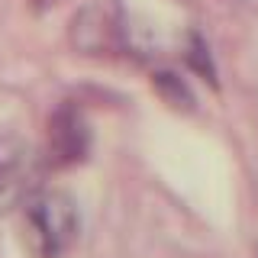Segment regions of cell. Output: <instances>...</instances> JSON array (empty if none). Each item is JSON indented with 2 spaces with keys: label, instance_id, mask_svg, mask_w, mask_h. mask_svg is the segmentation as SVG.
Returning a JSON list of instances; mask_svg holds the SVG:
<instances>
[{
  "label": "cell",
  "instance_id": "cell-1",
  "mask_svg": "<svg viewBox=\"0 0 258 258\" xmlns=\"http://www.w3.org/2000/svg\"><path fill=\"white\" fill-rule=\"evenodd\" d=\"M26 242L36 258H61L78 239V207L64 190H42L26 200Z\"/></svg>",
  "mask_w": 258,
  "mask_h": 258
},
{
  "label": "cell",
  "instance_id": "cell-2",
  "mask_svg": "<svg viewBox=\"0 0 258 258\" xmlns=\"http://www.w3.org/2000/svg\"><path fill=\"white\" fill-rule=\"evenodd\" d=\"M48 155L61 168H75L91 155V126L71 103H61L48 119Z\"/></svg>",
  "mask_w": 258,
  "mask_h": 258
},
{
  "label": "cell",
  "instance_id": "cell-3",
  "mask_svg": "<svg viewBox=\"0 0 258 258\" xmlns=\"http://www.w3.org/2000/svg\"><path fill=\"white\" fill-rule=\"evenodd\" d=\"M32 181V155L29 145L16 136L0 139V216L23 204Z\"/></svg>",
  "mask_w": 258,
  "mask_h": 258
},
{
  "label": "cell",
  "instance_id": "cell-4",
  "mask_svg": "<svg viewBox=\"0 0 258 258\" xmlns=\"http://www.w3.org/2000/svg\"><path fill=\"white\" fill-rule=\"evenodd\" d=\"M155 84H158L161 97H165L171 107H177V110H194V97H190L187 87L181 84V78H177V75H158Z\"/></svg>",
  "mask_w": 258,
  "mask_h": 258
},
{
  "label": "cell",
  "instance_id": "cell-5",
  "mask_svg": "<svg viewBox=\"0 0 258 258\" xmlns=\"http://www.w3.org/2000/svg\"><path fill=\"white\" fill-rule=\"evenodd\" d=\"M190 64L204 71L210 84H216V78H213V64H210V58H207V48H204V42H200V39H194V48H190Z\"/></svg>",
  "mask_w": 258,
  "mask_h": 258
}]
</instances>
